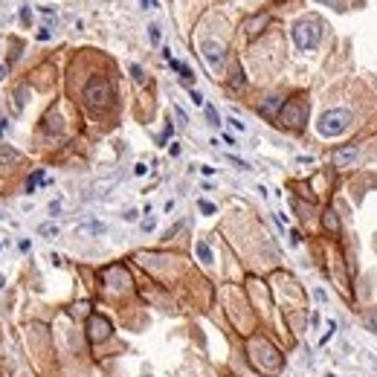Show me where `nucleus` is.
<instances>
[{
	"label": "nucleus",
	"instance_id": "9b49d317",
	"mask_svg": "<svg viewBox=\"0 0 377 377\" xmlns=\"http://www.w3.org/2000/svg\"><path fill=\"white\" fill-rule=\"evenodd\" d=\"M20 154L15 151V148H9V145H0V166H12V162H18Z\"/></svg>",
	"mask_w": 377,
	"mask_h": 377
},
{
	"label": "nucleus",
	"instance_id": "7ed1b4c3",
	"mask_svg": "<svg viewBox=\"0 0 377 377\" xmlns=\"http://www.w3.org/2000/svg\"><path fill=\"white\" fill-rule=\"evenodd\" d=\"M110 96H113V87H110V81L105 76H93V79L84 84V102H87L90 108H108L110 105Z\"/></svg>",
	"mask_w": 377,
	"mask_h": 377
},
{
	"label": "nucleus",
	"instance_id": "473e14b6",
	"mask_svg": "<svg viewBox=\"0 0 377 377\" xmlns=\"http://www.w3.org/2000/svg\"><path fill=\"white\" fill-rule=\"evenodd\" d=\"M169 154H171V157H177V154H180V145L171 143V145H169Z\"/></svg>",
	"mask_w": 377,
	"mask_h": 377
},
{
	"label": "nucleus",
	"instance_id": "4be33fe9",
	"mask_svg": "<svg viewBox=\"0 0 377 377\" xmlns=\"http://www.w3.org/2000/svg\"><path fill=\"white\" fill-rule=\"evenodd\" d=\"M131 76H134V79L139 81V84L145 81V73H143V67H139V64H131Z\"/></svg>",
	"mask_w": 377,
	"mask_h": 377
},
{
	"label": "nucleus",
	"instance_id": "412c9836",
	"mask_svg": "<svg viewBox=\"0 0 377 377\" xmlns=\"http://www.w3.org/2000/svg\"><path fill=\"white\" fill-rule=\"evenodd\" d=\"M81 232H93V235H99V232H105V224H87V226H81Z\"/></svg>",
	"mask_w": 377,
	"mask_h": 377
},
{
	"label": "nucleus",
	"instance_id": "a211bd4d",
	"mask_svg": "<svg viewBox=\"0 0 377 377\" xmlns=\"http://www.w3.org/2000/svg\"><path fill=\"white\" fill-rule=\"evenodd\" d=\"M148 41H151L154 46L160 44V27H157V23H151V27H148Z\"/></svg>",
	"mask_w": 377,
	"mask_h": 377
},
{
	"label": "nucleus",
	"instance_id": "1a4fd4ad",
	"mask_svg": "<svg viewBox=\"0 0 377 377\" xmlns=\"http://www.w3.org/2000/svg\"><path fill=\"white\" fill-rule=\"evenodd\" d=\"M281 105H285V99H281V96H267V99H264V105H261V116H276Z\"/></svg>",
	"mask_w": 377,
	"mask_h": 377
},
{
	"label": "nucleus",
	"instance_id": "c756f323",
	"mask_svg": "<svg viewBox=\"0 0 377 377\" xmlns=\"http://www.w3.org/2000/svg\"><path fill=\"white\" fill-rule=\"evenodd\" d=\"M20 20H23V23H29V20H32V12H29V6H23V9H20Z\"/></svg>",
	"mask_w": 377,
	"mask_h": 377
},
{
	"label": "nucleus",
	"instance_id": "cd10ccee",
	"mask_svg": "<svg viewBox=\"0 0 377 377\" xmlns=\"http://www.w3.org/2000/svg\"><path fill=\"white\" fill-rule=\"evenodd\" d=\"M145 171H148V166H145V162H136V166H134V174H136V177H143Z\"/></svg>",
	"mask_w": 377,
	"mask_h": 377
},
{
	"label": "nucleus",
	"instance_id": "7c9ffc66",
	"mask_svg": "<svg viewBox=\"0 0 377 377\" xmlns=\"http://www.w3.org/2000/svg\"><path fill=\"white\" fill-rule=\"evenodd\" d=\"M58 212H61V200H53L50 203V215H58Z\"/></svg>",
	"mask_w": 377,
	"mask_h": 377
},
{
	"label": "nucleus",
	"instance_id": "c9c22d12",
	"mask_svg": "<svg viewBox=\"0 0 377 377\" xmlns=\"http://www.w3.org/2000/svg\"><path fill=\"white\" fill-rule=\"evenodd\" d=\"M136 215H139V212H136V209H131V212H125V221H136Z\"/></svg>",
	"mask_w": 377,
	"mask_h": 377
},
{
	"label": "nucleus",
	"instance_id": "bb28decb",
	"mask_svg": "<svg viewBox=\"0 0 377 377\" xmlns=\"http://www.w3.org/2000/svg\"><path fill=\"white\" fill-rule=\"evenodd\" d=\"M174 116H177V122L180 125H186L188 119H186V113H183V108H174Z\"/></svg>",
	"mask_w": 377,
	"mask_h": 377
},
{
	"label": "nucleus",
	"instance_id": "c85d7f7f",
	"mask_svg": "<svg viewBox=\"0 0 377 377\" xmlns=\"http://www.w3.org/2000/svg\"><path fill=\"white\" fill-rule=\"evenodd\" d=\"M154 224H157V221H154V218H145V221H143V224H139V226H143L145 232H151V229H154Z\"/></svg>",
	"mask_w": 377,
	"mask_h": 377
},
{
	"label": "nucleus",
	"instance_id": "f8f14e48",
	"mask_svg": "<svg viewBox=\"0 0 377 377\" xmlns=\"http://www.w3.org/2000/svg\"><path fill=\"white\" fill-rule=\"evenodd\" d=\"M264 23H267V15H258V18H252L250 23H247V35L255 38V35L261 32V27H264Z\"/></svg>",
	"mask_w": 377,
	"mask_h": 377
},
{
	"label": "nucleus",
	"instance_id": "b1692460",
	"mask_svg": "<svg viewBox=\"0 0 377 377\" xmlns=\"http://www.w3.org/2000/svg\"><path fill=\"white\" fill-rule=\"evenodd\" d=\"M226 160H229V162H235V166H238V169H241V171H250V162H244V160H238V157H232V154H229V157H226Z\"/></svg>",
	"mask_w": 377,
	"mask_h": 377
},
{
	"label": "nucleus",
	"instance_id": "6ab92c4d",
	"mask_svg": "<svg viewBox=\"0 0 377 377\" xmlns=\"http://www.w3.org/2000/svg\"><path fill=\"white\" fill-rule=\"evenodd\" d=\"M41 180H44V171H35V174L29 177V183H27V192H35V186L41 183Z\"/></svg>",
	"mask_w": 377,
	"mask_h": 377
},
{
	"label": "nucleus",
	"instance_id": "393cba45",
	"mask_svg": "<svg viewBox=\"0 0 377 377\" xmlns=\"http://www.w3.org/2000/svg\"><path fill=\"white\" fill-rule=\"evenodd\" d=\"M192 102H195V105H206V102H203V93H200V90H192Z\"/></svg>",
	"mask_w": 377,
	"mask_h": 377
},
{
	"label": "nucleus",
	"instance_id": "4c0bfd02",
	"mask_svg": "<svg viewBox=\"0 0 377 377\" xmlns=\"http://www.w3.org/2000/svg\"><path fill=\"white\" fill-rule=\"evenodd\" d=\"M6 79V67H3V64H0V81Z\"/></svg>",
	"mask_w": 377,
	"mask_h": 377
},
{
	"label": "nucleus",
	"instance_id": "423d86ee",
	"mask_svg": "<svg viewBox=\"0 0 377 377\" xmlns=\"http://www.w3.org/2000/svg\"><path fill=\"white\" fill-rule=\"evenodd\" d=\"M200 53H203V58H206V64L212 67V70H218V67L224 64V58H226L224 44H221V41H212V38H206V41L200 44Z\"/></svg>",
	"mask_w": 377,
	"mask_h": 377
},
{
	"label": "nucleus",
	"instance_id": "ddd939ff",
	"mask_svg": "<svg viewBox=\"0 0 377 377\" xmlns=\"http://www.w3.org/2000/svg\"><path fill=\"white\" fill-rule=\"evenodd\" d=\"M322 224H325V229H328V232H337V229H340V218H337V212H334V209H328V212H325Z\"/></svg>",
	"mask_w": 377,
	"mask_h": 377
},
{
	"label": "nucleus",
	"instance_id": "2f4dec72",
	"mask_svg": "<svg viewBox=\"0 0 377 377\" xmlns=\"http://www.w3.org/2000/svg\"><path fill=\"white\" fill-rule=\"evenodd\" d=\"M229 125H232L235 131H244V128H247V125H244V122H241V119H229Z\"/></svg>",
	"mask_w": 377,
	"mask_h": 377
},
{
	"label": "nucleus",
	"instance_id": "aec40b11",
	"mask_svg": "<svg viewBox=\"0 0 377 377\" xmlns=\"http://www.w3.org/2000/svg\"><path fill=\"white\" fill-rule=\"evenodd\" d=\"M46 128H50V131H61V119L55 116V113H50V116H46Z\"/></svg>",
	"mask_w": 377,
	"mask_h": 377
},
{
	"label": "nucleus",
	"instance_id": "e433bc0d",
	"mask_svg": "<svg viewBox=\"0 0 377 377\" xmlns=\"http://www.w3.org/2000/svg\"><path fill=\"white\" fill-rule=\"evenodd\" d=\"M368 325H371V328H374V331H377V311H374V314H371V316H368Z\"/></svg>",
	"mask_w": 377,
	"mask_h": 377
},
{
	"label": "nucleus",
	"instance_id": "6e6552de",
	"mask_svg": "<svg viewBox=\"0 0 377 377\" xmlns=\"http://www.w3.org/2000/svg\"><path fill=\"white\" fill-rule=\"evenodd\" d=\"M357 157H360V148H357V145H345V148H340V151L334 154V166H337V169H348Z\"/></svg>",
	"mask_w": 377,
	"mask_h": 377
},
{
	"label": "nucleus",
	"instance_id": "2eb2a0df",
	"mask_svg": "<svg viewBox=\"0 0 377 377\" xmlns=\"http://www.w3.org/2000/svg\"><path fill=\"white\" fill-rule=\"evenodd\" d=\"M116 174H113V177H108V180H99V183H96V186H93V188H96V195H105V192H108V188L110 186H116Z\"/></svg>",
	"mask_w": 377,
	"mask_h": 377
},
{
	"label": "nucleus",
	"instance_id": "0eeeda50",
	"mask_svg": "<svg viewBox=\"0 0 377 377\" xmlns=\"http://www.w3.org/2000/svg\"><path fill=\"white\" fill-rule=\"evenodd\" d=\"M110 322L105 319V316H90V322H87V337L90 342H105L110 337Z\"/></svg>",
	"mask_w": 377,
	"mask_h": 377
},
{
	"label": "nucleus",
	"instance_id": "72a5a7b5",
	"mask_svg": "<svg viewBox=\"0 0 377 377\" xmlns=\"http://www.w3.org/2000/svg\"><path fill=\"white\" fill-rule=\"evenodd\" d=\"M143 9H157V0H143Z\"/></svg>",
	"mask_w": 377,
	"mask_h": 377
},
{
	"label": "nucleus",
	"instance_id": "f3484780",
	"mask_svg": "<svg viewBox=\"0 0 377 377\" xmlns=\"http://www.w3.org/2000/svg\"><path fill=\"white\" fill-rule=\"evenodd\" d=\"M38 235H44V238H55V235H58V226H55V224H41V226H38Z\"/></svg>",
	"mask_w": 377,
	"mask_h": 377
},
{
	"label": "nucleus",
	"instance_id": "5701e85b",
	"mask_svg": "<svg viewBox=\"0 0 377 377\" xmlns=\"http://www.w3.org/2000/svg\"><path fill=\"white\" fill-rule=\"evenodd\" d=\"M198 206H200V212H203V215H215V203H209V200H200Z\"/></svg>",
	"mask_w": 377,
	"mask_h": 377
},
{
	"label": "nucleus",
	"instance_id": "20e7f679",
	"mask_svg": "<svg viewBox=\"0 0 377 377\" xmlns=\"http://www.w3.org/2000/svg\"><path fill=\"white\" fill-rule=\"evenodd\" d=\"M252 363L261 368V371H278L281 368V357H278V351L270 345V342L258 340L252 342Z\"/></svg>",
	"mask_w": 377,
	"mask_h": 377
},
{
	"label": "nucleus",
	"instance_id": "dca6fc26",
	"mask_svg": "<svg viewBox=\"0 0 377 377\" xmlns=\"http://www.w3.org/2000/svg\"><path fill=\"white\" fill-rule=\"evenodd\" d=\"M206 108V119H209V125L212 128H221V116H218V110L212 108V105H203Z\"/></svg>",
	"mask_w": 377,
	"mask_h": 377
},
{
	"label": "nucleus",
	"instance_id": "9d476101",
	"mask_svg": "<svg viewBox=\"0 0 377 377\" xmlns=\"http://www.w3.org/2000/svg\"><path fill=\"white\" fill-rule=\"evenodd\" d=\"M169 64H171V70H177V73H180V81H183V84H192V79H195V73L188 70L186 64H183V61H174V58H171Z\"/></svg>",
	"mask_w": 377,
	"mask_h": 377
},
{
	"label": "nucleus",
	"instance_id": "f704fd0d",
	"mask_svg": "<svg viewBox=\"0 0 377 377\" xmlns=\"http://www.w3.org/2000/svg\"><path fill=\"white\" fill-rule=\"evenodd\" d=\"M299 241H302V235H299V232H290V244H293V247H296Z\"/></svg>",
	"mask_w": 377,
	"mask_h": 377
},
{
	"label": "nucleus",
	"instance_id": "f03ea898",
	"mask_svg": "<svg viewBox=\"0 0 377 377\" xmlns=\"http://www.w3.org/2000/svg\"><path fill=\"white\" fill-rule=\"evenodd\" d=\"M351 128V113L345 108H328L316 119V131L322 136H342Z\"/></svg>",
	"mask_w": 377,
	"mask_h": 377
},
{
	"label": "nucleus",
	"instance_id": "a878e982",
	"mask_svg": "<svg viewBox=\"0 0 377 377\" xmlns=\"http://www.w3.org/2000/svg\"><path fill=\"white\" fill-rule=\"evenodd\" d=\"M50 35H53V32H50L46 27H41V29H38V41H50Z\"/></svg>",
	"mask_w": 377,
	"mask_h": 377
},
{
	"label": "nucleus",
	"instance_id": "f257e3e1",
	"mask_svg": "<svg viewBox=\"0 0 377 377\" xmlns=\"http://www.w3.org/2000/svg\"><path fill=\"white\" fill-rule=\"evenodd\" d=\"M290 35H293V44L299 46V50H316V44L322 41V23L316 18H302L293 23V29H290Z\"/></svg>",
	"mask_w": 377,
	"mask_h": 377
},
{
	"label": "nucleus",
	"instance_id": "58836bf2",
	"mask_svg": "<svg viewBox=\"0 0 377 377\" xmlns=\"http://www.w3.org/2000/svg\"><path fill=\"white\" fill-rule=\"evenodd\" d=\"M3 285H6V278H3V276H0V290H3Z\"/></svg>",
	"mask_w": 377,
	"mask_h": 377
},
{
	"label": "nucleus",
	"instance_id": "39448f33",
	"mask_svg": "<svg viewBox=\"0 0 377 377\" xmlns=\"http://www.w3.org/2000/svg\"><path fill=\"white\" fill-rule=\"evenodd\" d=\"M305 122H308V105L302 99H293V102H288V105L281 108V125L285 128L299 131Z\"/></svg>",
	"mask_w": 377,
	"mask_h": 377
},
{
	"label": "nucleus",
	"instance_id": "4468645a",
	"mask_svg": "<svg viewBox=\"0 0 377 377\" xmlns=\"http://www.w3.org/2000/svg\"><path fill=\"white\" fill-rule=\"evenodd\" d=\"M195 252H198V258L203 261V264H212V250H209V244L206 241H198V247H195Z\"/></svg>",
	"mask_w": 377,
	"mask_h": 377
}]
</instances>
